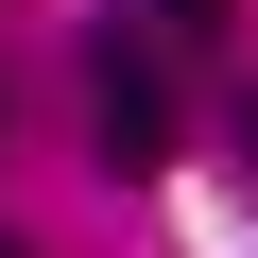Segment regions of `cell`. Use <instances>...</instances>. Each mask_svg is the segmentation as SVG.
Masks as SVG:
<instances>
[{
	"label": "cell",
	"mask_w": 258,
	"mask_h": 258,
	"mask_svg": "<svg viewBox=\"0 0 258 258\" xmlns=\"http://www.w3.org/2000/svg\"><path fill=\"white\" fill-rule=\"evenodd\" d=\"M86 120H103L120 172H155V155H172V69H155L138 35H86Z\"/></svg>",
	"instance_id": "6da1fadb"
},
{
	"label": "cell",
	"mask_w": 258,
	"mask_h": 258,
	"mask_svg": "<svg viewBox=\"0 0 258 258\" xmlns=\"http://www.w3.org/2000/svg\"><path fill=\"white\" fill-rule=\"evenodd\" d=\"M103 35H138V52H155V35H189V52H207V35H224V0H120Z\"/></svg>",
	"instance_id": "7a4b0ae2"
},
{
	"label": "cell",
	"mask_w": 258,
	"mask_h": 258,
	"mask_svg": "<svg viewBox=\"0 0 258 258\" xmlns=\"http://www.w3.org/2000/svg\"><path fill=\"white\" fill-rule=\"evenodd\" d=\"M241 172H258V103H241Z\"/></svg>",
	"instance_id": "3957f363"
},
{
	"label": "cell",
	"mask_w": 258,
	"mask_h": 258,
	"mask_svg": "<svg viewBox=\"0 0 258 258\" xmlns=\"http://www.w3.org/2000/svg\"><path fill=\"white\" fill-rule=\"evenodd\" d=\"M0 258H18V241H0Z\"/></svg>",
	"instance_id": "277c9868"
}]
</instances>
